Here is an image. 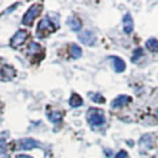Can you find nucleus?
I'll return each instance as SVG.
<instances>
[{
	"mask_svg": "<svg viewBox=\"0 0 158 158\" xmlns=\"http://www.w3.org/2000/svg\"><path fill=\"white\" fill-rule=\"evenodd\" d=\"M42 8H44V6H42L41 3H34V4H32L31 8H29L28 11L25 12V15L23 16L21 23L24 24V25H27V27H31L34 20L37 19V16L41 13Z\"/></svg>",
	"mask_w": 158,
	"mask_h": 158,
	"instance_id": "nucleus-1",
	"label": "nucleus"
},
{
	"mask_svg": "<svg viewBox=\"0 0 158 158\" xmlns=\"http://www.w3.org/2000/svg\"><path fill=\"white\" fill-rule=\"evenodd\" d=\"M16 158H32V157L27 156V154H19V156H16Z\"/></svg>",
	"mask_w": 158,
	"mask_h": 158,
	"instance_id": "nucleus-22",
	"label": "nucleus"
},
{
	"mask_svg": "<svg viewBox=\"0 0 158 158\" xmlns=\"http://www.w3.org/2000/svg\"><path fill=\"white\" fill-rule=\"evenodd\" d=\"M79 41H81L82 44H85V45L87 46H92V45H95L96 44V36H95V33L91 32V31H83L79 33Z\"/></svg>",
	"mask_w": 158,
	"mask_h": 158,
	"instance_id": "nucleus-6",
	"label": "nucleus"
},
{
	"mask_svg": "<svg viewBox=\"0 0 158 158\" xmlns=\"http://www.w3.org/2000/svg\"><path fill=\"white\" fill-rule=\"evenodd\" d=\"M156 117H157V118H158V110H157V111H156Z\"/></svg>",
	"mask_w": 158,
	"mask_h": 158,
	"instance_id": "nucleus-23",
	"label": "nucleus"
},
{
	"mask_svg": "<svg viewBox=\"0 0 158 158\" xmlns=\"http://www.w3.org/2000/svg\"><path fill=\"white\" fill-rule=\"evenodd\" d=\"M67 25L70 27L73 32H79L82 29V21L77 16H71L67 19Z\"/></svg>",
	"mask_w": 158,
	"mask_h": 158,
	"instance_id": "nucleus-11",
	"label": "nucleus"
},
{
	"mask_svg": "<svg viewBox=\"0 0 158 158\" xmlns=\"http://www.w3.org/2000/svg\"><path fill=\"white\" fill-rule=\"evenodd\" d=\"M115 158H128V153L125 152V150H120L116 154V157Z\"/></svg>",
	"mask_w": 158,
	"mask_h": 158,
	"instance_id": "nucleus-20",
	"label": "nucleus"
},
{
	"mask_svg": "<svg viewBox=\"0 0 158 158\" xmlns=\"http://www.w3.org/2000/svg\"><path fill=\"white\" fill-rule=\"evenodd\" d=\"M142 57H144V50H142V48H137V49H135V52H133L131 59H132L133 63H138L142 59Z\"/></svg>",
	"mask_w": 158,
	"mask_h": 158,
	"instance_id": "nucleus-16",
	"label": "nucleus"
},
{
	"mask_svg": "<svg viewBox=\"0 0 158 158\" xmlns=\"http://www.w3.org/2000/svg\"><path fill=\"white\" fill-rule=\"evenodd\" d=\"M62 117H63V113L59 111V110H53V111H50V112L48 113V118L52 123H54V124H57V123L61 121Z\"/></svg>",
	"mask_w": 158,
	"mask_h": 158,
	"instance_id": "nucleus-13",
	"label": "nucleus"
},
{
	"mask_svg": "<svg viewBox=\"0 0 158 158\" xmlns=\"http://www.w3.org/2000/svg\"><path fill=\"white\" fill-rule=\"evenodd\" d=\"M133 25H135V23H133L131 13H125L124 17H123V29H124V32L127 34H131L133 32Z\"/></svg>",
	"mask_w": 158,
	"mask_h": 158,
	"instance_id": "nucleus-10",
	"label": "nucleus"
},
{
	"mask_svg": "<svg viewBox=\"0 0 158 158\" xmlns=\"http://www.w3.org/2000/svg\"><path fill=\"white\" fill-rule=\"evenodd\" d=\"M138 145H140V149L142 152L153 149V146H154V136L150 135V133L142 135L140 137V140H138Z\"/></svg>",
	"mask_w": 158,
	"mask_h": 158,
	"instance_id": "nucleus-5",
	"label": "nucleus"
},
{
	"mask_svg": "<svg viewBox=\"0 0 158 158\" xmlns=\"http://www.w3.org/2000/svg\"><path fill=\"white\" fill-rule=\"evenodd\" d=\"M112 59V63H113V69H115V71L116 73H123L125 70V62L123 61L121 58H118V57H111Z\"/></svg>",
	"mask_w": 158,
	"mask_h": 158,
	"instance_id": "nucleus-12",
	"label": "nucleus"
},
{
	"mask_svg": "<svg viewBox=\"0 0 158 158\" xmlns=\"http://www.w3.org/2000/svg\"><path fill=\"white\" fill-rule=\"evenodd\" d=\"M27 37H28V32L24 31V29H20V31H17L13 34V37L11 38V41H9V45L13 49H17L19 46H21L23 44L27 41Z\"/></svg>",
	"mask_w": 158,
	"mask_h": 158,
	"instance_id": "nucleus-4",
	"label": "nucleus"
},
{
	"mask_svg": "<svg viewBox=\"0 0 158 158\" xmlns=\"http://www.w3.org/2000/svg\"><path fill=\"white\" fill-rule=\"evenodd\" d=\"M0 158H9V157H8V153H6V152H0Z\"/></svg>",
	"mask_w": 158,
	"mask_h": 158,
	"instance_id": "nucleus-21",
	"label": "nucleus"
},
{
	"mask_svg": "<svg viewBox=\"0 0 158 158\" xmlns=\"http://www.w3.org/2000/svg\"><path fill=\"white\" fill-rule=\"evenodd\" d=\"M0 75H2L4 82H9V81H12V79L16 78L17 71H16V69H15L13 66L4 65L2 67V70H0Z\"/></svg>",
	"mask_w": 158,
	"mask_h": 158,
	"instance_id": "nucleus-7",
	"label": "nucleus"
},
{
	"mask_svg": "<svg viewBox=\"0 0 158 158\" xmlns=\"http://www.w3.org/2000/svg\"><path fill=\"white\" fill-rule=\"evenodd\" d=\"M38 146H40V144L34 138H23V140L19 141V148L21 150H32Z\"/></svg>",
	"mask_w": 158,
	"mask_h": 158,
	"instance_id": "nucleus-8",
	"label": "nucleus"
},
{
	"mask_svg": "<svg viewBox=\"0 0 158 158\" xmlns=\"http://www.w3.org/2000/svg\"><path fill=\"white\" fill-rule=\"evenodd\" d=\"M132 102V98L129 95H120L113 99V102L111 103L112 108H121V107H125L127 104H129Z\"/></svg>",
	"mask_w": 158,
	"mask_h": 158,
	"instance_id": "nucleus-9",
	"label": "nucleus"
},
{
	"mask_svg": "<svg viewBox=\"0 0 158 158\" xmlns=\"http://www.w3.org/2000/svg\"><path fill=\"white\" fill-rule=\"evenodd\" d=\"M82 48H79L77 44H71L70 45V56L73 59H78V58H81L82 57Z\"/></svg>",
	"mask_w": 158,
	"mask_h": 158,
	"instance_id": "nucleus-15",
	"label": "nucleus"
},
{
	"mask_svg": "<svg viewBox=\"0 0 158 158\" xmlns=\"http://www.w3.org/2000/svg\"><path fill=\"white\" fill-rule=\"evenodd\" d=\"M69 104L73 108H78L83 104V99H82V96H79L78 94H73L70 99H69Z\"/></svg>",
	"mask_w": 158,
	"mask_h": 158,
	"instance_id": "nucleus-14",
	"label": "nucleus"
},
{
	"mask_svg": "<svg viewBox=\"0 0 158 158\" xmlns=\"http://www.w3.org/2000/svg\"><path fill=\"white\" fill-rule=\"evenodd\" d=\"M87 121L92 127H100L106 123L104 113H103L102 110H98V108H90L87 112Z\"/></svg>",
	"mask_w": 158,
	"mask_h": 158,
	"instance_id": "nucleus-3",
	"label": "nucleus"
},
{
	"mask_svg": "<svg viewBox=\"0 0 158 158\" xmlns=\"http://www.w3.org/2000/svg\"><path fill=\"white\" fill-rule=\"evenodd\" d=\"M57 28H59V27H57L56 24H53L50 19L45 17V19H42L41 21L38 23V27H37V32L36 33H37V36L40 38H46L49 34H52Z\"/></svg>",
	"mask_w": 158,
	"mask_h": 158,
	"instance_id": "nucleus-2",
	"label": "nucleus"
},
{
	"mask_svg": "<svg viewBox=\"0 0 158 158\" xmlns=\"http://www.w3.org/2000/svg\"><path fill=\"white\" fill-rule=\"evenodd\" d=\"M145 48H148L150 52H158V40L157 38H149L146 41V44H145Z\"/></svg>",
	"mask_w": 158,
	"mask_h": 158,
	"instance_id": "nucleus-17",
	"label": "nucleus"
},
{
	"mask_svg": "<svg viewBox=\"0 0 158 158\" xmlns=\"http://www.w3.org/2000/svg\"><path fill=\"white\" fill-rule=\"evenodd\" d=\"M40 50H41V46H40V44L37 42H31L28 45V49H27V53L29 54V56H34V54H37Z\"/></svg>",
	"mask_w": 158,
	"mask_h": 158,
	"instance_id": "nucleus-18",
	"label": "nucleus"
},
{
	"mask_svg": "<svg viewBox=\"0 0 158 158\" xmlns=\"http://www.w3.org/2000/svg\"><path fill=\"white\" fill-rule=\"evenodd\" d=\"M153 158H158V153H157V154H156L154 157H153Z\"/></svg>",
	"mask_w": 158,
	"mask_h": 158,
	"instance_id": "nucleus-24",
	"label": "nucleus"
},
{
	"mask_svg": "<svg viewBox=\"0 0 158 158\" xmlns=\"http://www.w3.org/2000/svg\"><path fill=\"white\" fill-rule=\"evenodd\" d=\"M88 95L91 96V99L95 103H100V104H103V103H106V99H104V96L103 95H100V94H88Z\"/></svg>",
	"mask_w": 158,
	"mask_h": 158,
	"instance_id": "nucleus-19",
	"label": "nucleus"
}]
</instances>
